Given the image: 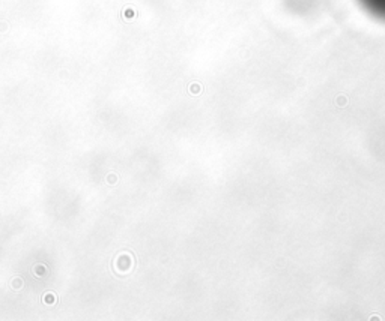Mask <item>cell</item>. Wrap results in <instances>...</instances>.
Listing matches in <instances>:
<instances>
[{
	"mask_svg": "<svg viewBox=\"0 0 385 321\" xmlns=\"http://www.w3.org/2000/svg\"><path fill=\"white\" fill-rule=\"evenodd\" d=\"M360 3L376 18L385 20V0H360Z\"/></svg>",
	"mask_w": 385,
	"mask_h": 321,
	"instance_id": "obj_1",
	"label": "cell"
}]
</instances>
